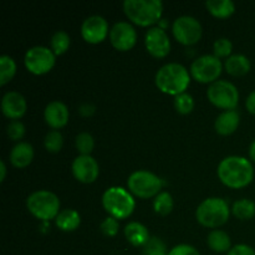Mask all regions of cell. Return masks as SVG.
I'll use <instances>...</instances> for the list:
<instances>
[{"mask_svg":"<svg viewBox=\"0 0 255 255\" xmlns=\"http://www.w3.org/2000/svg\"><path fill=\"white\" fill-rule=\"evenodd\" d=\"M227 255H255V251L247 244H238L233 247Z\"/></svg>","mask_w":255,"mask_h":255,"instance_id":"37","label":"cell"},{"mask_svg":"<svg viewBox=\"0 0 255 255\" xmlns=\"http://www.w3.org/2000/svg\"><path fill=\"white\" fill-rule=\"evenodd\" d=\"M128 191L132 196L141 199H149L161 193L163 181L157 174L149 171H136L128 177L127 181Z\"/></svg>","mask_w":255,"mask_h":255,"instance_id":"7","label":"cell"},{"mask_svg":"<svg viewBox=\"0 0 255 255\" xmlns=\"http://www.w3.org/2000/svg\"><path fill=\"white\" fill-rule=\"evenodd\" d=\"M251 61H249L248 57L246 55L237 54L232 55L224 62V70L228 72L232 76H244V75L248 74L251 71Z\"/></svg>","mask_w":255,"mask_h":255,"instance_id":"21","label":"cell"},{"mask_svg":"<svg viewBox=\"0 0 255 255\" xmlns=\"http://www.w3.org/2000/svg\"><path fill=\"white\" fill-rule=\"evenodd\" d=\"M124 11L127 19L142 27H148L161 21L163 2L161 0H126Z\"/></svg>","mask_w":255,"mask_h":255,"instance_id":"3","label":"cell"},{"mask_svg":"<svg viewBox=\"0 0 255 255\" xmlns=\"http://www.w3.org/2000/svg\"><path fill=\"white\" fill-rule=\"evenodd\" d=\"M0 171H1V177H0V181H5V176H6V166H5V162H0Z\"/></svg>","mask_w":255,"mask_h":255,"instance_id":"40","label":"cell"},{"mask_svg":"<svg viewBox=\"0 0 255 255\" xmlns=\"http://www.w3.org/2000/svg\"><path fill=\"white\" fill-rule=\"evenodd\" d=\"M70 44H71V39L70 35L66 31H56L51 37V50L56 56L64 55L65 52L69 50Z\"/></svg>","mask_w":255,"mask_h":255,"instance_id":"27","label":"cell"},{"mask_svg":"<svg viewBox=\"0 0 255 255\" xmlns=\"http://www.w3.org/2000/svg\"><path fill=\"white\" fill-rule=\"evenodd\" d=\"M71 169L75 178L81 183H94L99 178L100 166L92 156H77L72 162Z\"/></svg>","mask_w":255,"mask_h":255,"instance_id":"15","label":"cell"},{"mask_svg":"<svg viewBox=\"0 0 255 255\" xmlns=\"http://www.w3.org/2000/svg\"><path fill=\"white\" fill-rule=\"evenodd\" d=\"M217 173L219 181L232 189L244 188L254 179L253 164L248 158L241 156H229L222 159Z\"/></svg>","mask_w":255,"mask_h":255,"instance_id":"1","label":"cell"},{"mask_svg":"<svg viewBox=\"0 0 255 255\" xmlns=\"http://www.w3.org/2000/svg\"><path fill=\"white\" fill-rule=\"evenodd\" d=\"M34 159V148L27 142H19L10 152V162L16 168H25Z\"/></svg>","mask_w":255,"mask_h":255,"instance_id":"19","label":"cell"},{"mask_svg":"<svg viewBox=\"0 0 255 255\" xmlns=\"http://www.w3.org/2000/svg\"><path fill=\"white\" fill-rule=\"evenodd\" d=\"M69 109L66 105L61 101H52L45 107L44 119L45 122L51 128L60 129L65 127L69 122Z\"/></svg>","mask_w":255,"mask_h":255,"instance_id":"17","label":"cell"},{"mask_svg":"<svg viewBox=\"0 0 255 255\" xmlns=\"http://www.w3.org/2000/svg\"><path fill=\"white\" fill-rule=\"evenodd\" d=\"M222 71H223V64L221 59L214 55H203L192 62L189 74L197 82L212 85L213 82L218 81Z\"/></svg>","mask_w":255,"mask_h":255,"instance_id":"9","label":"cell"},{"mask_svg":"<svg viewBox=\"0 0 255 255\" xmlns=\"http://www.w3.org/2000/svg\"><path fill=\"white\" fill-rule=\"evenodd\" d=\"M153 209L159 216H168L173 209V198L168 192H161L153 199Z\"/></svg>","mask_w":255,"mask_h":255,"instance_id":"28","label":"cell"},{"mask_svg":"<svg viewBox=\"0 0 255 255\" xmlns=\"http://www.w3.org/2000/svg\"><path fill=\"white\" fill-rule=\"evenodd\" d=\"M79 114L84 117H90L95 114V106L90 104H84L79 107Z\"/></svg>","mask_w":255,"mask_h":255,"instance_id":"38","label":"cell"},{"mask_svg":"<svg viewBox=\"0 0 255 255\" xmlns=\"http://www.w3.org/2000/svg\"><path fill=\"white\" fill-rule=\"evenodd\" d=\"M60 199L50 191H36L30 194L26 199V208L35 218L40 221L55 219L60 211Z\"/></svg>","mask_w":255,"mask_h":255,"instance_id":"6","label":"cell"},{"mask_svg":"<svg viewBox=\"0 0 255 255\" xmlns=\"http://www.w3.org/2000/svg\"><path fill=\"white\" fill-rule=\"evenodd\" d=\"M154 84L159 91L176 97L184 94L188 89L191 84V75L183 65L171 62L163 65L157 71L154 76Z\"/></svg>","mask_w":255,"mask_h":255,"instance_id":"2","label":"cell"},{"mask_svg":"<svg viewBox=\"0 0 255 255\" xmlns=\"http://www.w3.org/2000/svg\"><path fill=\"white\" fill-rule=\"evenodd\" d=\"M110 41L119 51H129L137 42L136 29L127 21L116 22L110 30Z\"/></svg>","mask_w":255,"mask_h":255,"instance_id":"12","label":"cell"},{"mask_svg":"<svg viewBox=\"0 0 255 255\" xmlns=\"http://www.w3.org/2000/svg\"><path fill=\"white\" fill-rule=\"evenodd\" d=\"M209 249H212L216 253H226L232 249V241L228 233L221 229H214L208 234L207 238Z\"/></svg>","mask_w":255,"mask_h":255,"instance_id":"23","label":"cell"},{"mask_svg":"<svg viewBox=\"0 0 255 255\" xmlns=\"http://www.w3.org/2000/svg\"><path fill=\"white\" fill-rule=\"evenodd\" d=\"M55 224L62 232H74L81 224V217L75 209H64L55 218Z\"/></svg>","mask_w":255,"mask_h":255,"instance_id":"22","label":"cell"},{"mask_svg":"<svg viewBox=\"0 0 255 255\" xmlns=\"http://www.w3.org/2000/svg\"><path fill=\"white\" fill-rule=\"evenodd\" d=\"M172 32L173 36L179 44L186 45V46H192L199 42L202 39V25L196 17L189 16V15H183V16L177 17L172 25Z\"/></svg>","mask_w":255,"mask_h":255,"instance_id":"11","label":"cell"},{"mask_svg":"<svg viewBox=\"0 0 255 255\" xmlns=\"http://www.w3.org/2000/svg\"><path fill=\"white\" fill-rule=\"evenodd\" d=\"M231 209L224 199L212 197L202 202L196 211V218L206 228H219L229 219Z\"/></svg>","mask_w":255,"mask_h":255,"instance_id":"5","label":"cell"},{"mask_svg":"<svg viewBox=\"0 0 255 255\" xmlns=\"http://www.w3.org/2000/svg\"><path fill=\"white\" fill-rule=\"evenodd\" d=\"M6 133L12 141H20L25 134V126L20 121H11L7 125Z\"/></svg>","mask_w":255,"mask_h":255,"instance_id":"35","label":"cell"},{"mask_svg":"<svg viewBox=\"0 0 255 255\" xmlns=\"http://www.w3.org/2000/svg\"><path fill=\"white\" fill-rule=\"evenodd\" d=\"M110 35L109 22L100 15L86 17L81 25V36L86 42L96 45L106 40Z\"/></svg>","mask_w":255,"mask_h":255,"instance_id":"13","label":"cell"},{"mask_svg":"<svg viewBox=\"0 0 255 255\" xmlns=\"http://www.w3.org/2000/svg\"><path fill=\"white\" fill-rule=\"evenodd\" d=\"M16 74V64L14 59L7 55L0 57V85L5 86L7 82L11 81Z\"/></svg>","mask_w":255,"mask_h":255,"instance_id":"26","label":"cell"},{"mask_svg":"<svg viewBox=\"0 0 255 255\" xmlns=\"http://www.w3.org/2000/svg\"><path fill=\"white\" fill-rule=\"evenodd\" d=\"M174 109L181 115H189L194 110V100L189 94L178 95L174 97Z\"/></svg>","mask_w":255,"mask_h":255,"instance_id":"31","label":"cell"},{"mask_svg":"<svg viewBox=\"0 0 255 255\" xmlns=\"http://www.w3.org/2000/svg\"><path fill=\"white\" fill-rule=\"evenodd\" d=\"M246 107H247V110H248L249 114L255 115V91L251 92V94H249V96L247 97Z\"/></svg>","mask_w":255,"mask_h":255,"instance_id":"39","label":"cell"},{"mask_svg":"<svg viewBox=\"0 0 255 255\" xmlns=\"http://www.w3.org/2000/svg\"><path fill=\"white\" fill-rule=\"evenodd\" d=\"M75 144H76V149L79 151L80 154H82V156H91V152L94 151L95 147V139L87 132H81V133L76 136Z\"/></svg>","mask_w":255,"mask_h":255,"instance_id":"29","label":"cell"},{"mask_svg":"<svg viewBox=\"0 0 255 255\" xmlns=\"http://www.w3.org/2000/svg\"><path fill=\"white\" fill-rule=\"evenodd\" d=\"M249 158L253 162H255V139L252 142L251 147H249Z\"/></svg>","mask_w":255,"mask_h":255,"instance_id":"41","label":"cell"},{"mask_svg":"<svg viewBox=\"0 0 255 255\" xmlns=\"http://www.w3.org/2000/svg\"><path fill=\"white\" fill-rule=\"evenodd\" d=\"M125 237L133 247H142V248L151 239L148 229L138 222H131L125 227Z\"/></svg>","mask_w":255,"mask_h":255,"instance_id":"20","label":"cell"},{"mask_svg":"<svg viewBox=\"0 0 255 255\" xmlns=\"http://www.w3.org/2000/svg\"><path fill=\"white\" fill-rule=\"evenodd\" d=\"M168 255H201L194 247L188 244H179L169 251Z\"/></svg>","mask_w":255,"mask_h":255,"instance_id":"36","label":"cell"},{"mask_svg":"<svg viewBox=\"0 0 255 255\" xmlns=\"http://www.w3.org/2000/svg\"><path fill=\"white\" fill-rule=\"evenodd\" d=\"M56 62V55L46 46H34L25 54V67L32 75H45L51 71Z\"/></svg>","mask_w":255,"mask_h":255,"instance_id":"10","label":"cell"},{"mask_svg":"<svg viewBox=\"0 0 255 255\" xmlns=\"http://www.w3.org/2000/svg\"><path fill=\"white\" fill-rule=\"evenodd\" d=\"M143 255H168V253L166 252V246L161 239L151 237V239L143 247Z\"/></svg>","mask_w":255,"mask_h":255,"instance_id":"32","label":"cell"},{"mask_svg":"<svg viewBox=\"0 0 255 255\" xmlns=\"http://www.w3.org/2000/svg\"><path fill=\"white\" fill-rule=\"evenodd\" d=\"M44 144L46 151H49L50 153H57V152L61 151L62 144H64V137H62L61 132L57 131V129L47 132Z\"/></svg>","mask_w":255,"mask_h":255,"instance_id":"30","label":"cell"},{"mask_svg":"<svg viewBox=\"0 0 255 255\" xmlns=\"http://www.w3.org/2000/svg\"><path fill=\"white\" fill-rule=\"evenodd\" d=\"M206 7L211 15L217 19L231 17L236 11V5L232 0H208Z\"/></svg>","mask_w":255,"mask_h":255,"instance_id":"24","label":"cell"},{"mask_svg":"<svg viewBox=\"0 0 255 255\" xmlns=\"http://www.w3.org/2000/svg\"><path fill=\"white\" fill-rule=\"evenodd\" d=\"M102 206L110 217H114L119 221L132 216L136 202L127 189L122 187H110L102 196Z\"/></svg>","mask_w":255,"mask_h":255,"instance_id":"4","label":"cell"},{"mask_svg":"<svg viewBox=\"0 0 255 255\" xmlns=\"http://www.w3.org/2000/svg\"><path fill=\"white\" fill-rule=\"evenodd\" d=\"M209 102L216 107L226 111L236 110L239 102V91L236 85L226 80H218L209 85L207 90Z\"/></svg>","mask_w":255,"mask_h":255,"instance_id":"8","label":"cell"},{"mask_svg":"<svg viewBox=\"0 0 255 255\" xmlns=\"http://www.w3.org/2000/svg\"><path fill=\"white\" fill-rule=\"evenodd\" d=\"M144 45L148 54L154 59H164L171 51V41L161 27H151L144 36Z\"/></svg>","mask_w":255,"mask_h":255,"instance_id":"14","label":"cell"},{"mask_svg":"<svg viewBox=\"0 0 255 255\" xmlns=\"http://www.w3.org/2000/svg\"><path fill=\"white\" fill-rule=\"evenodd\" d=\"M239 124H241V116L236 110H232V111L222 112L217 117L214 122V128L217 133L221 136H229L237 131Z\"/></svg>","mask_w":255,"mask_h":255,"instance_id":"18","label":"cell"},{"mask_svg":"<svg viewBox=\"0 0 255 255\" xmlns=\"http://www.w3.org/2000/svg\"><path fill=\"white\" fill-rule=\"evenodd\" d=\"M232 50H233V44L231 42V40L226 39V37L218 39L213 45L214 56L218 59H222V57L228 59L229 56H232Z\"/></svg>","mask_w":255,"mask_h":255,"instance_id":"33","label":"cell"},{"mask_svg":"<svg viewBox=\"0 0 255 255\" xmlns=\"http://www.w3.org/2000/svg\"><path fill=\"white\" fill-rule=\"evenodd\" d=\"M100 229H101L102 233L106 237H115L117 236L120 229V223L116 218L114 217H107L102 221V223L100 224Z\"/></svg>","mask_w":255,"mask_h":255,"instance_id":"34","label":"cell"},{"mask_svg":"<svg viewBox=\"0 0 255 255\" xmlns=\"http://www.w3.org/2000/svg\"><path fill=\"white\" fill-rule=\"evenodd\" d=\"M27 109L26 100L21 94L15 91L6 92L1 100V111L5 117L17 121L25 115Z\"/></svg>","mask_w":255,"mask_h":255,"instance_id":"16","label":"cell"},{"mask_svg":"<svg viewBox=\"0 0 255 255\" xmlns=\"http://www.w3.org/2000/svg\"><path fill=\"white\" fill-rule=\"evenodd\" d=\"M232 213L241 221H249L255 216V203L251 199H239L234 202L232 207Z\"/></svg>","mask_w":255,"mask_h":255,"instance_id":"25","label":"cell"}]
</instances>
